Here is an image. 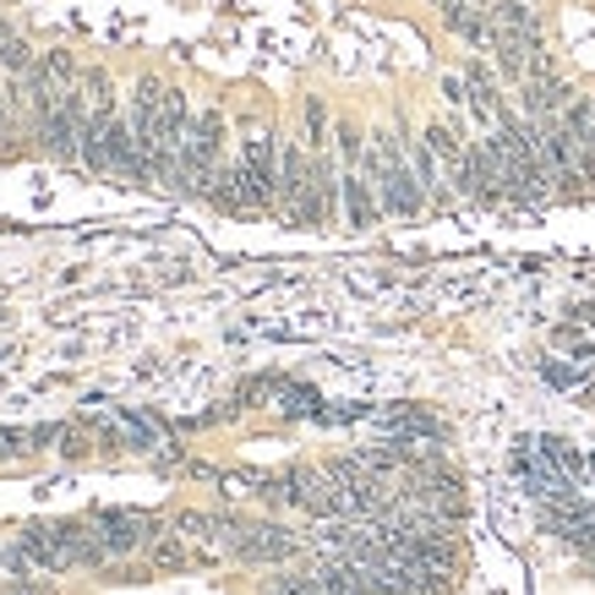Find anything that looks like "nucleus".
Masks as SVG:
<instances>
[{
    "label": "nucleus",
    "mask_w": 595,
    "mask_h": 595,
    "mask_svg": "<svg viewBox=\"0 0 595 595\" xmlns=\"http://www.w3.org/2000/svg\"><path fill=\"white\" fill-rule=\"evenodd\" d=\"M426 148H431V154L442 159V170H448V175L459 170V159L470 154V148L459 143V132H448V126H431V132H426Z\"/></svg>",
    "instance_id": "obj_11"
},
{
    "label": "nucleus",
    "mask_w": 595,
    "mask_h": 595,
    "mask_svg": "<svg viewBox=\"0 0 595 595\" xmlns=\"http://www.w3.org/2000/svg\"><path fill=\"white\" fill-rule=\"evenodd\" d=\"M98 535H104V546H109V557H115V552L148 546V541L159 535V524H154L148 513H104V519H98Z\"/></svg>",
    "instance_id": "obj_7"
},
{
    "label": "nucleus",
    "mask_w": 595,
    "mask_h": 595,
    "mask_svg": "<svg viewBox=\"0 0 595 595\" xmlns=\"http://www.w3.org/2000/svg\"><path fill=\"white\" fill-rule=\"evenodd\" d=\"M0 61H6L11 72H22V77L33 72V55H28V44H22V39H0Z\"/></svg>",
    "instance_id": "obj_13"
},
{
    "label": "nucleus",
    "mask_w": 595,
    "mask_h": 595,
    "mask_svg": "<svg viewBox=\"0 0 595 595\" xmlns=\"http://www.w3.org/2000/svg\"><path fill=\"white\" fill-rule=\"evenodd\" d=\"M366 175H372V191H377V202H383L388 219H416L426 208V191H421V180H416V170H410V154H405L399 137H388V132L372 137Z\"/></svg>",
    "instance_id": "obj_1"
},
{
    "label": "nucleus",
    "mask_w": 595,
    "mask_h": 595,
    "mask_svg": "<svg viewBox=\"0 0 595 595\" xmlns=\"http://www.w3.org/2000/svg\"><path fill=\"white\" fill-rule=\"evenodd\" d=\"M340 213H344V225H355V230L377 225V213H383V202L372 191V175H361L355 165H344L340 175Z\"/></svg>",
    "instance_id": "obj_6"
},
{
    "label": "nucleus",
    "mask_w": 595,
    "mask_h": 595,
    "mask_svg": "<svg viewBox=\"0 0 595 595\" xmlns=\"http://www.w3.org/2000/svg\"><path fill=\"white\" fill-rule=\"evenodd\" d=\"M28 574V557L17 541H0V580H22Z\"/></svg>",
    "instance_id": "obj_15"
},
{
    "label": "nucleus",
    "mask_w": 595,
    "mask_h": 595,
    "mask_svg": "<svg viewBox=\"0 0 595 595\" xmlns=\"http://www.w3.org/2000/svg\"><path fill=\"white\" fill-rule=\"evenodd\" d=\"M219 148H225V115H197L191 132H186V148H180V170L170 186L180 191H208L213 175H219Z\"/></svg>",
    "instance_id": "obj_2"
},
{
    "label": "nucleus",
    "mask_w": 595,
    "mask_h": 595,
    "mask_svg": "<svg viewBox=\"0 0 595 595\" xmlns=\"http://www.w3.org/2000/svg\"><path fill=\"white\" fill-rule=\"evenodd\" d=\"M148 557H154V568H165V574H175V568H186L191 563V552H186V535H154L148 541Z\"/></svg>",
    "instance_id": "obj_10"
},
{
    "label": "nucleus",
    "mask_w": 595,
    "mask_h": 595,
    "mask_svg": "<svg viewBox=\"0 0 595 595\" xmlns=\"http://www.w3.org/2000/svg\"><path fill=\"white\" fill-rule=\"evenodd\" d=\"M17 546H22V557H28L33 574H66V568H77L72 541H66V524H28L17 535Z\"/></svg>",
    "instance_id": "obj_4"
},
{
    "label": "nucleus",
    "mask_w": 595,
    "mask_h": 595,
    "mask_svg": "<svg viewBox=\"0 0 595 595\" xmlns=\"http://www.w3.org/2000/svg\"><path fill=\"white\" fill-rule=\"evenodd\" d=\"M208 197H213V208H225V213H257V208H268V202H273V197L252 180L247 165H230V170L213 175Z\"/></svg>",
    "instance_id": "obj_5"
},
{
    "label": "nucleus",
    "mask_w": 595,
    "mask_h": 595,
    "mask_svg": "<svg viewBox=\"0 0 595 595\" xmlns=\"http://www.w3.org/2000/svg\"><path fill=\"white\" fill-rule=\"evenodd\" d=\"M175 535H186V541H219V519L213 513H175Z\"/></svg>",
    "instance_id": "obj_12"
},
{
    "label": "nucleus",
    "mask_w": 595,
    "mask_h": 595,
    "mask_svg": "<svg viewBox=\"0 0 595 595\" xmlns=\"http://www.w3.org/2000/svg\"><path fill=\"white\" fill-rule=\"evenodd\" d=\"M405 154H410V170H416V180H421V191L442 202V159L426 148V137L421 143H405Z\"/></svg>",
    "instance_id": "obj_9"
},
{
    "label": "nucleus",
    "mask_w": 595,
    "mask_h": 595,
    "mask_svg": "<svg viewBox=\"0 0 595 595\" xmlns=\"http://www.w3.org/2000/svg\"><path fill=\"white\" fill-rule=\"evenodd\" d=\"M546 383H557V388H580V383H585V372H574V366H557V361H546Z\"/></svg>",
    "instance_id": "obj_19"
},
{
    "label": "nucleus",
    "mask_w": 595,
    "mask_h": 595,
    "mask_svg": "<svg viewBox=\"0 0 595 595\" xmlns=\"http://www.w3.org/2000/svg\"><path fill=\"white\" fill-rule=\"evenodd\" d=\"M22 453H33V437L17 426H0V459H22Z\"/></svg>",
    "instance_id": "obj_14"
},
{
    "label": "nucleus",
    "mask_w": 595,
    "mask_h": 595,
    "mask_svg": "<svg viewBox=\"0 0 595 595\" xmlns=\"http://www.w3.org/2000/svg\"><path fill=\"white\" fill-rule=\"evenodd\" d=\"M55 448H61V453H72V459H77V453H87V448H93V442H87V431H83V426H61V442H55Z\"/></svg>",
    "instance_id": "obj_17"
},
{
    "label": "nucleus",
    "mask_w": 595,
    "mask_h": 595,
    "mask_svg": "<svg viewBox=\"0 0 595 595\" xmlns=\"http://www.w3.org/2000/svg\"><path fill=\"white\" fill-rule=\"evenodd\" d=\"M323 126H328V115H323V104H306V143H312L317 154H323V143H328V137H323Z\"/></svg>",
    "instance_id": "obj_16"
},
{
    "label": "nucleus",
    "mask_w": 595,
    "mask_h": 595,
    "mask_svg": "<svg viewBox=\"0 0 595 595\" xmlns=\"http://www.w3.org/2000/svg\"><path fill=\"white\" fill-rule=\"evenodd\" d=\"M273 591H279V595H328V591H323V580H317V574H312V580H279Z\"/></svg>",
    "instance_id": "obj_18"
},
{
    "label": "nucleus",
    "mask_w": 595,
    "mask_h": 595,
    "mask_svg": "<svg viewBox=\"0 0 595 595\" xmlns=\"http://www.w3.org/2000/svg\"><path fill=\"white\" fill-rule=\"evenodd\" d=\"M513 464H519V481H524V487H530V492H535L541 503H563V498H580V492H574L580 481H574V476H568V470H563V464H557V459H552L546 448H541V437H524V442L513 448Z\"/></svg>",
    "instance_id": "obj_3"
},
{
    "label": "nucleus",
    "mask_w": 595,
    "mask_h": 595,
    "mask_svg": "<svg viewBox=\"0 0 595 595\" xmlns=\"http://www.w3.org/2000/svg\"><path fill=\"white\" fill-rule=\"evenodd\" d=\"M306 186H312V159H306L295 143H284V148H279V208L295 213V202L306 197Z\"/></svg>",
    "instance_id": "obj_8"
}]
</instances>
